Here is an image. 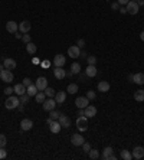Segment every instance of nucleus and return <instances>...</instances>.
I'll return each instance as SVG.
<instances>
[{"instance_id": "bf43d9fd", "label": "nucleus", "mask_w": 144, "mask_h": 160, "mask_svg": "<svg viewBox=\"0 0 144 160\" xmlns=\"http://www.w3.org/2000/svg\"><path fill=\"white\" fill-rule=\"evenodd\" d=\"M49 65H50V62H48V61H45V62H43V66H49Z\"/></svg>"}, {"instance_id": "13d9d810", "label": "nucleus", "mask_w": 144, "mask_h": 160, "mask_svg": "<svg viewBox=\"0 0 144 160\" xmlns=\"http://www.w3.org/2000/svg\"><path fill=\"white\" fill-rule=\"evenodd\" d=\"M17 110H19V111H23V104H22V105L19 104V107H17Z\"/></svg>"}, {"instance_id": "37998d69", "label": "nucleus", "mask_w": 144, "mask_h": 160, "mask_svg": "<svg viewBox=\"0 0 144 160\" xmlns=\"http://www.w3.org/2000/svg\"><path fill=\"white\" fill-rule=\"evenodd\" d=\"M6 156H7V153L4 150V147H0V159H6Z\"/></svg>"}, {"instance_id": "412c9836", "label": "nucleus", "mask_w": 144, "mask_h": 160, "mask_svg": "<svg viewBox=\"0 0 144 160\" xmlns=\"http://www.w3.org/2000/svg\"><path fill=\"white\" fill-rule=\"evenodd\" d=\"M85 74H87V77H88V78H94V77L96 75L95 65H88V66H87V69H85Z\"/></svg>"}, {"instance_id": "423d86ee", "label": "nucleus", "mask_w": 144, "mask_h": 160, "mask_svg": "<svg viewBox=\"0 0 144 160\" xmlns=\"http://www.w3.org/2000/svg\"><path fill=\"white\" fill-rule=\"evenodd\" d=\"M131 154H133V159H136V160L143 159L144 157V147H141V146L134 147V149H133V152H131Z\"/></svg>"}, {"instance_id": "cd10ccee", "label": "nucleus", "mask_w": 144, "mask_h": 160, "mask_svg": "<svg viewBox=\"0 0 144 160\" xmlns=\"http://www.w3.org/2000/svg\"><path fill=\"white\" fill-rule=\"evenodd\" d=\"M111 154H112V147H110V146H108V147H105L104 150H102V156H101V157H102L104 160H108Z\"/></svg>"}, {"instance_id": "c03bdc74", "label": "nucleus", "mask_w": 144, "mask_h": 160, "mask_svg": "<svg viewBox=\"0 0 144 160\" xmlns=\"http://www.w3.org/2000/svg\"><path fill=\"white\" fill-rule=\"evenodd\" d=\"M22 40H23L24 43H29V42H30V36H29L27 33H23V36H22Z\"/></svg>"}, {"instance_id": "7ed1b4c3", "label": "nucleus", "mask_w": 144, "mask_h": 160, "mask_svg": "<svg viewBox=\"0 0 144 160\" xmlns=\"http://www.w3.org/2000/svg\"><path fill=\"white\" fill-rule=\"evenodd\" d=\"M125 9H127V13H130V15H137V13H138V9H140V6H138V3H137V1L130 0L127 4H125Z\"/></svg>"}, {"instance_id": "a18cd8bd", "label": "nucleus", "mask_w": 144, "mask_h": 160, "mask_svg": "<svg viewBox=\"0 0 144 160\" xmlns=\"http://www.w3.org/2000/svg\"><path fill=\"white\" fill-rule=\"evenodd\" d=\"M76 46L84 48V46H85V40H84V39H78V42H76Z\"/></svg>"}, {"instance_id": "f257e3e1", "label": "nucleus", "mask_w": 144, "mask_h": 160, "mask_svg": "<svg viewBox=\"0 0 144 160\" xmlns=\"http://www.w3.org/2000/svg\"><path fill=\"white\" fill-rule=\"evenodd\" d=\"M19 104H20V100H19L17 97H13V95H9L7 100H6V103H4V105H6L7 110H15V108L19 107Z\"/></svg>"}, {"instance_id": "f3484780", "label": "nucleus", "mask_w": 144, "mask_h": 160, "mask_svg": "<svg viewBox=\"0 0 144 160\" xmlns=\"http://www.w3.org/2000/svg\"><path fill=\"white\" fill-rule=\"evenodd\" d=\"M33 127V121L29 120V118H24V120H22V123H20V128L23 130V131H29V130H32Z\"/></svg>"}, {"instance_id": "58836bf2", "label": "nucleus", "mask_w": 144, "mask_h": 160, "mask_svg": "<svg viewBox=\"0 0 144 160\" xmlns=\"http://www.w3.org/2000/svg\"><path fill=\"white\" fill-rule=\"evenodd\" d=\"M87 98H88V100H95V91L89 89L88 92H87Z\"/></svg>"}, {"instance_id": "4be33fe9", "label": "nucleus", "mask_w": 144, "mask_h": 160, "mask_svg": "<svg viewBox=\"0 0 144 160\" xmlns=\"http://www.w3.org/2000/svg\"><path fill=\"white\" fill-rule=\"evenodd\" d=\"M65 100H66V92H64V91H59V92H56V94H55L56 104H62Z\"/></svg>"}, {"instance_id": "1a4fd4ad", "label": "nucleus", "mask_w": 144, "mask_h": 160, "mask_svg": "<svg viewBox=\"0 0 144 160\" xmlns=\"http://www.w3.org/2000/svg\"><path fill=\"white\" fill-rule=\"evenodd\" d=\"M6 31H7L9 33H13V35H15V33L19 31V25H17L15 20H9L7 23H6Z\"/></svg>"}, {"instance_id": "bb28decb", "label": "nucleus", "mask_w": 144, "mask_h": 160, "mask_svg": "<svg viewBox=\"0 0 144 160\" xmlns=\"http://www.w3.org/2000/svg\"><path fill=\"white\" fill-rule=\"evenodd\" d=\"M36 45L33 43V42H29V43H26V52L29 54V55H33L35 52H36Z\"/></svg>"}, {"instance_id": "ea45409f", "label": "nucleus", "mask_w": 144, "mask_h": 160, "mask_svg": "<svg viewBox=\"0 0 144 160\" xmlns=\"http://www.w3.org/2000/svg\"><path fill=\"white\" fill-rule=\"evenodd\" d=\"M87 61H88V65H95L96 64V58L95 56H88V58H87Z\"/></svg>"}, {"instance_id": "603ef678", "label": "nucleus", "mask_w": 144, "mask_h": 160, "mask_svg": "<svg viewBox=\"0 0 144 160\" xmlns=\"http://www.w3.org/2000/svg\"><path fill=\"white\" fill-rule=\"evenodd\" d=\"M79 78H81V81H87L88 77H87V74H85V75H79Z\"/></svg>"}, {"instance_id": "39448f33", "label": "nucleus", "mask_w": 144, "mask_h": 160, "mask_svg": "<svg viewBox=\"0 0 144 160\" xmlns=\"http://www.w3.org/2000/svg\"><path fill=\"white\" fill-rule=\"evenodd\" d=\"M43 110L45 111H52V110H55V107H56V101H55V98H46L43 103Z\"/></svg>"}, {"instance_id": "f704fd0d", "label": "nucleus", "mask_w": 144, "mask_h": 160, "mask_svg": "<svg viewBox=\"0 0 144 160\" xmlns=\"http://www.w3.org/2000/svg\"><path fill=\"white\" fill-rule=\"evenodd\" d=\"M20 104H23V105H26L27 103H29V100H30V95L29 94H23V95H20Z\"/></svg>"}, {"instance_id": "6ab92c4d", "label": "nucleus", "mask_w": 144, "mask_h": 160, "mask_svg": "<svg viewBox=\"0 0 144 160\" xmlns=\"http://www.w3.org/2000/svg\"><path fill=\"white\" fill-rule=\"evenodd\" d=\"M65 62H66V58L64 55H61V54L55 55V58H53V65L55 66H64Z\"/></svg>"}, {"instance_id": "052dcab7", "label": "nucleus", "mask_w": 144, "mask_h": 160, "mask_svg": "<svg viewBox=\"0 0 144 160\" xmlns=\"http://www.w3.org/2000/svg\"><path fill=\"white\" fill-rule=\"evenodd\" d=\"M3 68H4V65H1V64H0V71H3Z\"/></svg>"}, {"instance_id": "680f3d73", "label": "nucleus", "mask_w": 144, "mask_h": 160, "mask_svg": "<svg viewBox=\"0 0 144 160\" xmlns=\"http://www.w3.org/2000/svg\"><path fill=\"white\" fill-rule=\"evenodd\" d=\"M133 1H138V0H133Z\"/></svg>"}, {"instance_id": "9b49d317", "label": "nucleus", "mask_w": 144, "mask_h": 160, "mask_svg": "<svg viewBox=\"0 0 144 160\" xmlns=\"http://www.w3.org/2000/svg\"><path fill=\"white\" fill-rule=\"evenodd\" d=\"M61 123L58 120H52V123L49 124V130H50V133H53V134H58L59 131H61Z\"/></svg>"}, {"instance_id": "6e6552de", "label": "nucleus", "mask_w": 144, "mask_h": 160, "mask_svg": "<svg viewBox=\"0 0 144 160\" xmlns=\"http://www.w3.org/2000/svg\"><path fill=\"white\" fill-rule=\"evenodd\" d=\"M75 105L78 107V108H85V107H88L89 105V100L85 97H78L76 100H75Z\"/></svg>"}, {"instance_id": "72a5a7b5", "label": "nucleus", "mask_w": 144, "mask_h": 160, "mask_svg": "<svg viewBox=\"0 0 144 160\" xmlns=\"http://www.w3.org/2000/svg\"><path fill=\"white\" fill-rule=\"evenodd\" d=\"M88 154H89V159H92V160H96L99 157V153H98V150H95V149H91Z\"/></svg>"}, {"instance_id": "f8f14e48", "label": "nucleus", "mask_w": 144, "mask_h": 160, "mask_svg": "<svg viewBox=\"0 0 144 160\" xmlns=\"http://www.w3.org/2000/svg\"><path fill=\"white\" fill-rule=\"evenodd\" d=\"M53 75H55L56 80H64L65 77H66V72L65 69H62V66H55V69H53Z\"/></svg>"}, {"instance_id": "f03ea898", "label": "nucleus", "mask_w": 144, "mask_h": 160, "mask_svg": "<svg viewBox=\"0 0 144 160\" xmlns=\"http://www.w3.org/2000/svg\"><path fill=\"white\" fill-rule=\"evenodd\" d=\"M76 128L79 131H87L88 130V118L85 115H79L76 118Z\"/></svg>"}, {"instance_id": "4d7b16f0", "label": "nucleus", "mask_w": 144, "mask_h": 160, "mask_svg": "<svg viewBox=\"0 0 144 160\" xmlns=\"http://www.w3.org/2000/svg\"><path fill=\"white\" fill-rule=\"evenodd\" d=\"M140 39H141V40H143V42H144V31H143V32H141V33H140Z\"/></svg>"}, {"instance_id": "a19ab883", "label": "nucleus", "mask_w": 144, "mask_h": 160, "mask_svg": "<svg viewBox=\"0 0 144 160\" xmlns=\"http://www.w3.org/2000/svg\"><path fill=\"white\" fill-rule=\"evenodd\" d=\"M3 92H4V94H6V95H12V94H13V92H15V89L12 88V87H6V88H4V91H3Z\"/></svg>"}, {"instance_id": "ddd939ff", "label": "nucleus", "mask_w": 144, "mask_h": 160, "mask_svg": "<svg viewBox=\"0 0 144 160\" xmlns=\"http://www.w3.org/2000/svg\"><path fill=\"white\" fill-rule=\"evenodd\" d=\"M84 136H81V134H72V137H71V143L73 144V146H82L84 144Z\"/></svg>"}, {"instance_id": "b1692460", "label": "nucleus", "mask_w": 144, "mask_h": 160, "mask_svg": "<svg viewBox=\"0 0 144 160\" xmlns=\"http://www.w3.org/2000/svg\"><path fill=\"white\" fill-rule=\"evenodd\" d=\"M98 91L108 92V91H110V82H108V81H101V82L98 84Z\"/></svg>"}, {"instance_id": "a211bd4d", "label": "nucleus", "mask_w": 144, "mask_h": 160, "mask_svg": "<svg viewBox=\"0 0 144 160\" xmlns=\"http://www.w3.org/2000/svg\"><path fill=\"white\" fill-rule=\"evenodd\" d=\"M3 65H4V69H15L16 68V61L15 59H12V58H6L4 61H3Z\"/></svg>"}, {"instance_id": "5fc2aeb1", "label": "nucleus", "mask_w": 144, "mask_h": 160, "mask_svg": "<svg viewBox=\"0 0 144 160\" xmlns=\"http://www.w3.org/2000/svg\"><path fill=\"white\" fill-rule=\"evenodd\" d=\"M137 3H138V6H143V7H144V0H138Z\"/></svg>"}, {"instance_id": "473e14b6", "label": "nucleus", "mask_w": 144, "mask_h": 160, "mask_svg": "<svg viewBox=\"0 0 144 160\" xmlns=\"http://www.w3.org/2000/svg\"><path fill=\"white\" fill-rule=\"evenodd\" d=\"M35 98H36V101H38V103L42 104V103L46 100V94H45V92H38V94L35 95Z\"/></svg>"}, {"instance_id": "7c9ffc66", "label": "nucleus", "mask_w": 144, "mask_h": 160, "mask_svg": "<svg viewBox=\"0 0 144 160\" xmlns=\"http://www.w3.org/2000/svg\"><path fill=\"white\" fill-rule=\"evenodd\" d=\"M66 92H69V94H76V92H78V85H76V84H69L68 88H66Z\"/></svg>"}, {"instance_id": "c756f323", "label": "nucleus", "mask_w": 144, "mask_h": 160, "mask_svg": "<svg viewBox=\"0 0 144 160\" xmlns=\"http://www.w3.org/2000/svg\"><path fill=\"white\" fill-rule=\"evenodd\" d=\"M120 157L122 160H131V159H133V154L130 153V150H121Z\"/></svg>"}, {"instance_id": "79ce46f5", "label": "nucleus", "mask_w": 144, "mask_h": 160, "mask_svg": "<svg viewBox=\"0 0 144 160\" xmlns=\"http://www.w3.org/2000/svg\"><path fill=\"white\" fill-rule=\"evenodd\" d=\"M22 84H23L24 87H26V88H27V87H29V85H32V80H30V78H24V80L22 81Z\"/></svg>"}, {"instance_id": "de8ad7c7", "label": "nucleus", "mask_w": 144, "mask_h": 160, "mask_svg": "<svg viewBox=\"0 0 144 160\" xmlns=\"http://www.w3.org/2000/svg\"><path fill=\"white\" fill-rule=\"evenodd\" d=\"M128 1H130V0H118V4H120V6H125Z\"/></svg>"}, {"instance_id": "c9c22d12", "label": "nucleus", "mask_w": 144, "mask_h": 160, "mask_svg": "<svg viewBox=\"0 0 144 160\" xmlns=\"http://www.w3.org/2000/svg\"><path fill=\"white\" fill-rule=\"evenodd\" d=\"M49 112H50L49 115H50V118H52V120H58V118H59V115H61V112L55 111V110H52V111H49Z\"/></svg>"}, {"instance_id": "8fccbe9b", "label": "nucleus", "mask_w": 144, "mask_h": 160, "mask_svg": "<svg viewBox=\"0 0 144 160\" xmlns=\"http://www.w3.org/2000/svg\"><path fill=\"white\" fill-rule=\"evenodd\" d=\"M15 36H16L17 39H22V36H23V33H22V32H16V33H15Z\"/></svg>"}, {"instance_id": "3c124183", "label": "nucleus", "mask_w": 144, "mask_h": 160, "mask_svg": "<svg viewBox=\"0 0 144 160\" xmlns=\"http://www.w3.org/2000/svg\"><path fill=\"white\" fill-rule=\"evenodd\" d=\"M79 56H82V58H85V59L88 58V55H87V52H85V51H82V52H81V55H79Z\"/></svg>"}, {"instance_id": "e433bc0d", "label": "nucleus", "mask_w": 144, "mask_h": 160, "mask_svg": "<svg viewBox=\"0 0 144 160\" xmlns=\"http://www.w3.org/2000/svg\"><path fill=\"white\" fill-rule=\"evenodd\" d=\"M82 150H84V153H89V150H91V144L87 143V141H84V144H82Z\"/></svg>"}, {"instance_id": "dca6fc26", "label": "nucleus", "mask_w": 144, "mask_h": 160, "mask_svg": "<svg viewBox=\"0 0 144 160\" xmlns=\"http://www.w3.org/2000/svg\"><path fill=\"white\" fill-rule=\"evenodd\" d=\"M30 22L29 20H23V22H20L19 23V32H22V33H27L29 31H30Z\"/></svg>"}, {"instance_id": "2eb2a0df", "label": "nucleus", "mask_w": 144, "mask_h": 160, "mask_svg": "<svg viewBox=\"0 0 144 160\" xmlns=\"http://www.w3.org/2000/svg\"><path fill=\"white\" fill-rule=\"evenodd\" d=\"M84 112H85V117L87 118H91V117H95L96 115V108L94 105H88L84 108Z\"/></svg>"}, {"instance_id": "4c0bfd02", "label": "nucleus", "mask_w": 144, "mask_h": 160, "mask_svg": "<svg viewBox=\"0 0 144 160\" xmlns=\"http://www.w3.org/2000/svg\"><path fill=\"white\" fill-rule=\"evenodd\" d=\"M7 143V140H6V136L4 134H0V147H4Z\"/></svg>"}, {"instance_id": "c85d7f7f", "label": "nucleus", "mask_w": 144, "mask_h": 160, "mask_svg": "<svg viewBox=\"0 0 144 160\" xmlns=\"http://www.w3.org/2000/svg\"><path fill=\"white\" fill-rule=\"evenodd\" d=\"M26 92H27V94H29L30 97H35L36 94H38V88H36V85H35V84L29 85V87L26 88Z\"/></svg>"}, {"instance_id": "0eeeda50", "label": "nucleus", "mask_w": 144, "mask_h": 160, "mask_svg": "<svg viewBox=\"0 0 144 160\" xmlns=\"http://www.w3.org/2000/svg\"><path fill=\"white\" fill-rule=\"evenodd\" d=\"M35 85H36V88L38 91H45V88L48 87V80L45 78V77H39L36 82H35Z\"/></svg>"}, {"instance_id": "4468645a", "label": "nucleus", "mask_w": 144, "mask_h": 160, "mask_svg": "<svg viewBox=\"0 0 144 160\" xmlns=\"http://www.w3.org/2000/svg\"><path fill=\"white\" fill-rule=\"evenodd\" d=\"M68 55L71 56V58H79L81 55V48L79 46H69V49H68Z\"/></svg>"}, {"instance_id": "5701e85b", "label": "nucleus", "mask_w": 144, "mask_h": 160, "mask_svg": "<svg viewBox=\"0 0 144 160\" xmlns=\"http://www.w3.org/2000/svg\"><path fill=\"white\" fill-rule=\"evenodd\" d=\"M15 94H16V95H23V94H26V87H24L23 84H16V85H15Z\"/></svg>"}, {"instance_id": "a878e982", "label": "nucleus", "mask_w": 144, "mask_h": 160, "mask_svg": "<svg viewBox=\"0 0 144 160\" xmlns=\"http://www.w3.org/2000/svg\"><path fill=\"white\" fill-rule=\"evenodd\" d=\"M134 100L138 101V103H143L144 101V89H138L134 92Z\"/></svg>"}, {"instance_id": "393cba45", "label": "nucleus", "mask_w": 144, "mask_h": 160, "mask_svg": "<svg viewBox=\"0 0 144 160\" xmlns=\"http://www.w3.org/2000/svg\"><path fill=\"white\" fill-rule=\"evenodd\" d=\"M81 74V65L78 62H73L71 65V75H79Z\"/></svg>"}, {"instance_id": "2f4dec72", "label": "nucleus", "mask_w": 144, "mask_h": 160, "mask_svg": "<svg viewBox=\"0 0 144 160\" xmlns=\"http://www.w3.org/2000/svg\"><path fill=\"white\" fill-rule=\"evenodd\" d=\"M43 92H45V94H46V97H49V98H53V97H55V94H56V92H55V89H53V88H50V87H46Z\"/></svg>"}, {"instance_id": "aec40b11", "label": "nucleus", "mask_w": 144, "mask_h": 160, "mask_svg": "<svg viewBox=\"0 0 144 160\" xmlns=\"http://www.w3.org/2000/svg\"><path fill=\"white\" fill-rule=\"evenodd\" d=\"M133 82L137 84V85H144V74L143 72H137V74H134Z\"/></svg>"}, {"instance_id": "9d476101", "label": "nucleus", "mask_w": 144, "mask_h": 160, "mask_svg": "<svg viewBox=\"0 0 144 160\" xmlns=\"http://www.w3.org/2000/svg\"><path fill=\"white\" fill-rule=\"evenodd\" d=\"M58 121L61 123V126H62L64 128H69V127H71V118H69L68 115L61 114V115H59V118H58Z\"/></svg>"}, {"instance_id": "20e7f679", "label": "nucleus", "mask_w": 144, "mask_h": 160, "mask_svg": "<svg viewBox=\"0 0 144 160\" xmlns=\"http://www.w3.org/2000/svg\"><path fill=\"white\" fill-rule=\"evenodd\" d=\"M0 78H1V81L3 82H12L13 81V72L10 71V69H3V71H0Z\"/></svg>"}, {"instance_id": "6e6d98bb", "label": "nucleus", "mask_w": 144, "mask_h": 160, "mask_svg": "<svg viewBox=\"0 0 144 160\" xmlns=\"http://www.w3.org/2000/svg\"><path fill=\"white\" fill-rule=\"evenodd\" d=\"M108 160H117V156H114V154H111V156H110V159Z\"/></svg>"}, {"instance_id": "09e8293b", "label": "nucleus", "mask_w": 144, "mask_h": 160, "mask_svg": "<svg viewBox=\"0 0 144 160\" xmlns=\"http://www.w3.org/2000/svg\"><path fill=\"white\" fill-rule=\"evenodd\" d=\"M118 12H120L121 15H125V13H127V9H125V7H120V10H118Z\"/></svg>"}, {"instance_id": "864d4df0", "label": "nucleus", "mask_w": 144, "mask_h": 160, "mask_svg": "<svg viewBox=\"0 0 144 160\" xmlns=\"http://www.w3.org/2000/svg\"><path fill=\"white\" fill-rule=\"evenodd\" d=\"M133 78H134V74H130V75H128V81L133 82Z\"/></svg>"}, {"instance_id": "49530a36", "label": "nucleus", "mask_w": 144, "mask_h": 160, "mask_svg": "<svg viewBox=\"0 0 144 160\" xmlns=\"http://www.w3.org/2000/svg\"><path fill=\"white\" fill-rule=\"evenodd\" d=\"M111 9H112V10H120V4H118V1L112 3V4H111Z\"/></svg>"}]
</instances>
